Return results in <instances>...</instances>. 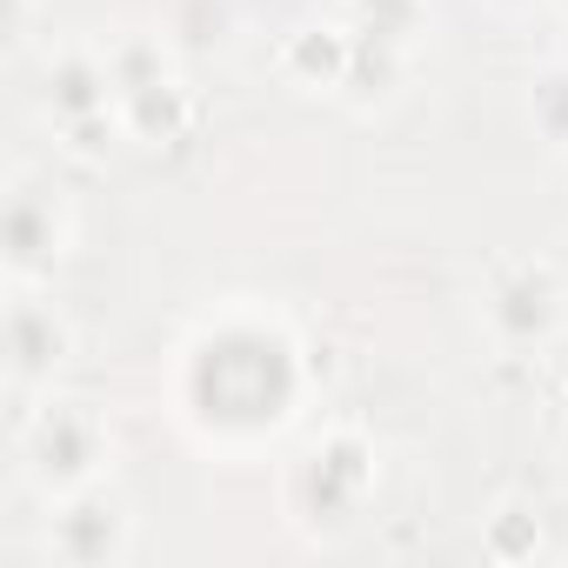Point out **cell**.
I'll return each instance as SVG.
<instances>
[{
  "mask_svg": "<svg viewBox=\"0 0 568 568\" xmlns=\"http://www.w3.org/2000/svg\"><path fill=\"white\" fill-rule=\"evenodd\" d=\"M194 121H201V101H194V88H187L181 74L121 94V128H128V141H141V148H174V141L194 134Z\"/></svg>",
  "mask_w": 568,
  "mask_h": 568,
  "instance_id": "cell-10",
  "label": "cell"
},
{
  "mask_svg": "<svg viewBox=\"0 0 568 568\" xmlns=\"http://www.w3.org/2000/svg\"><path fill=\"white\" fill-rule=\"evenodd\" d=\"M481 322L495 335V348L508 355H541L561 322H568V288H561V274L548 261H501L488 274V288H481Z\"/></svg>",
  "mask_w": 568,
  "mask_h": 568,
  "instance_id": "cell-6",
  "label": "cell"
},
{
  "mask_svg": "<svg viewBox=\"0 0 568 568\" xmlns=\"http://www.w3.org/2000/svg\"><path fill=\"white\" fill-rule=\"evenodd\" d=\"M0 355H8V395L28 408L61 388L74 368V322L48 288H8V322H0Z\"/></svg>",
  "mask_w": 568,
  "mask_h": 568,
  "instance_id": "cell-5",
  "label": "cell"
},
{
  "mask_svg": "<svg viewBox=\"0 0 568 568\" xmlns=\"http://www.w3.org/2000/svg\"><path fill=\"white\" fill-rule=\"evenodd\" d=\"M488 14H501V21H521V14H535V8H548V0H481Z\"/></svg>",
  "mask_w": 568,
  "mask_h": 568,
  "instance_id": "cell-17",
  "label": "cell"
},
{
  "mask_svg": "<svg viewBox=\"0 0 568 568\" xmlns=\"http://www.w3.org/2000/svg\"><path fill=\"white\" fill-rule=\"evenodd\" d=\"M481 555H488V561H501V568L535 561V555H541V515H535L521 495H508V501L481 521Z\"/></svg>",
  "mask_w": 568,
  "mask_h": 568,
  "instance_id": "cell-14",
  "label": "cell"
},
{
  "mask_svg": "<svg viewBox=\"0 0 568 568\" xmlns=\"http://www.w3.org/2000/svg\"><path fill=\"white\" fill-rule=\"evenodd\" d=\"M34 28V0H14V34H28Z\"/></svg>",
  "mask_w": 568,
  "mask_h": 568,
  "instance_id": "cell-18",
  "label": "cell"
},
{
  "mask_svg": "<svg viewBox=\"0 0 568 568\" xmlns=\"http://www.w3.org/2000/svg\"><path fill=\"white\" fill-rule=\"evenodd\" d=\"M114 108H121V88H114L108 48H54L48 54V68H41V114L54 128L88 121V114H114Z\"/></svg>",
  "mask_w": 568,
  "mask_h": 568,
  "instance_id": "cell-8",
  "label": "cell"
},
{
  "mask_svg": "<svg viewBox=\"0 0 568 568\" xmlns=\"http://www.w3.org/2000/svg\"><path fill=\"white\" fill-rule=\"evenodd\" d=\"M348 61H355L348 21H302V28L281 34V48H274V74L288 88H302V94H342Z\"/></svg>",
  "mask_w": 568,
  "mask_h": 568,
  "instance_id": "cell-9",
  "label": "cell"
},
{
  "mask_svg": "<svg viewBox=\"0 0 568 568\" xmlns=\"http://www.w3.org/2000/svg\"><path fill=\"white\" fill-rule=\"evenodd\" d=\"M528 121L548 148H568V68L555 61L535 88H528Z\"/></svg>",
  "mask_w": 568,
  "mask_h": 568,
  "instance_id": "cell-15",
  "label": "cell"
},
{
  "mask_svg": "<svg viewBox=\"0 0 568 568\" xmlns=\"http://www.w3.org/2000/svg\"><path fill=\"white\" fill-rule=\"evenodd\" d=\"M108 68H114V88H121V94H134V88H154V81L181 74V68H174V41H168V34H154V28L114 34V41H108Z\"/></svg>",
  "mask_w": 568,
  "mask_h": 568,
  "instance_id": "cell-13",
  "label": "cell"
},
{
  "mask_svg": "<svg viewBox=\"0 0 568 568\" xmlns=\"http://www.w3.org/2000/svg\"><path fill=\"white\" fill-rule=\"evenodd\" d=\"M74 201L41 181V174H14L8 181V214H0V267H8V288H48L61 274V261L74 254Z\"/></svg>",
  "mask_w": 568,
  "mask_h": 568,
  "instance_id": "cell-4",
  "label": "cell"
},
{
  "mask_svg": "<svg viewBox=\"0 0 568 568\" xmlns=\"http://www.w3.org/2000/svg\"><path fill=\"white\" fill-rule=\"evenodd\" d=\"M48 555L61 568H121L134 548V501L114 481L74 488L61 501H48Z\"/></svg>",
  "mask_w": 568,
  "mask_h": 568,
  "instance_id": "cell-7",
  "label": "cell"
},
{
  "mask_svg": "<svg viewBox=\"0 0 568 568\" xmlns=\"http://www.w3.org/2000/svg\"><path fill=\"white\" fill-rule=\"evenodd\" d=\"M555 61L568 68V14H561V34H555Z\"/></svg>",
  "mask_w": 568,
  "mask_h": 568,
  "instance_id": "cell-19",
  "label": "cell"
},
{
  "mask_svg": "<svg viewBox=\"0 0 568 568\" xmlns=\"http://www.w3.org/2000/svg\"><path fill=\"white\" fill-rule=\"evenodd\" d=\"M382 481V448L362 422H328L295 462L288 475H281V508H288V521L315 541H335L355 508L368 501V488Z\"/></svg>",
  "mask_w": 568,
  "mask_h": 568,
  "instance_id": "cell-3",
  "label": "cell"
},
{
  "mask_svg": "<svg viewBox=\"0 0 568 568\" xmlns=\"http://www.w3.org/2000/svg\"><path fill=\"white\" fill-rule=\"evenodd\" d=\"M308 402V355L295 328L267 308H221L207 315L174 355V415L207 455H254L281 428H295Z\"/></svg>",
  "mask_w": 568,
  "mask_h": 568,
  "instance_id": "cell-1",
  "label": "cell"
},
{
  "mask_svg": "<svg viewBox=\"0 0 568 568\" xmlns=\"http://www.w3.org/2000/svg\"><path fill=\"white\" fill-rule=\"evenodd\" d=\"M408 68H415V54L408 48H388V41H362L355 34V61H348V81H342V101L348 108H388L402 88H408Z\"/></svg>",
  "mask_w": 568,
  "mask_h": 568,
  "instance_id": "cell-12",
  "label": "cell"
},
{
  "mask_svg": "<svg viewBox=\"0 0 568 568\" xmlns=\"http://www.w3.org/2000/svg\"><path fill=\"white\" fill-rule=\"evenodd\" d=\"M342 21L362 41H388V48H408V54L435 34L428 0H342Z\"/></svg>",
  "mask_w": 568,
  "mask_h": 568,
  "instance_id": "cell-11",
  "label": "cell"
},
{
  "mask_svg": "<svg viewBox=\"0 0 568 568\" xmlns=\"http://www.w3.org/2000/svg\"><path fill=\"white\" fill-rule=\"evenodd\" d=\"M14 455H21V475L41 501H61L74 488H94L114 475V422L101 402L88 395H41L21 408L14 422Z\"/></svg>",
  "mask_w": 568,
  "mask_h": 568,
  "instance_id": "cell-2",
  "label": "cell"
},
{
  "mask_svg": "<svg viewBox=\"0 0 568 568\" xmlns=\"http://www.w3.org/2000/svg\"><path fill=\"white\" fill-rule=\"evenodd\" d=\"M61 134V148L74 154V161H101L108 148H114V134H128L121 128V108L114 114H88V121H68V128H54Z\"/></svg>",
  "mask_w": 568,
  "mask_h": 568,
  "instance_id": "cell-16",
  "label": "cell"
}]
</instances>
